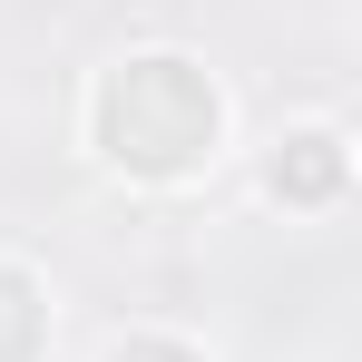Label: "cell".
I'll return each instance as SVG.
<instances>
[{"instance_id":"1","label":"cell","mask_w":362,"mask_h":362,"mask_svg":"<svg viewBox=\"0 0 362 362\" xmlns=\"http://www.w3.org/2000/svg\"><path fill=\"white\" fill-rule=\"evenodd\" d=\"M137 118V167H186L206 137H216V88L196 78L186 59H127V78H108V98H98V127H127Z\"/></svg>"},{"instance_id":"2","label":"cell","mask_w":362,"mask_h":362,"mask_svg":"<svg viewBox=\"0 0 362 362\" xmlns=\"http://www.w3.org/2000/svg\"><path fill=\"white\" fill-rule=\"evenodd\" d=\"M343 186V137L333 127H303V137H284V157H274V196H333Z\"/></svg>"}]
</instances>
